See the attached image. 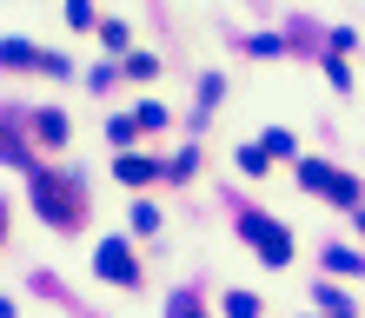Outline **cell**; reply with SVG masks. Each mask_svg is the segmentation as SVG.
<instances>
[{"mask_svg": "<svg viewBox=\"0 0 365 318\" xmlns=\"http://www.w3.org/2000/svg\"><path fill=\"white\" fill-rule=\"evenodd\" d=\"M240 232H246V239H259V252H266L272 265H286V252H292V245H286V232H279V226H266V212H252Z\"/></svg>", "mask_w": 365, "mask_h": 318, "instance_id": "6da1fadb", "label": "cell"}, {"mask_svg": "<svg viewBox=\"0 0 365 318\" xmlns=\"http://www.w3.org/2000/svg\"><path fill=\"white\" fill-rule=\"evenodd\" d=\"M100 265H106V279H113V285H133L140 279L133 259H126V245H100Z\"/></svg>", "mask_w": 365, "mask_h": 318, "instance_id": "7a4b0ae2", "label": "cell"}, {"mask_svg": "<svg viewBox=\"0 0 365 318\" xmlns=\"http://www.w3.org/2000/svg\"><path fill=\"white\" fill-rule=\"evenodd\" d=\"M153 173H160V166H153V159H140V153H126V159H120V179H126V186H140V179H153Z\"/></svg>", "mask_w": 365, "mask_h": 318, "instance_id": "3957f363", "label": "cell"}]
</instances>
